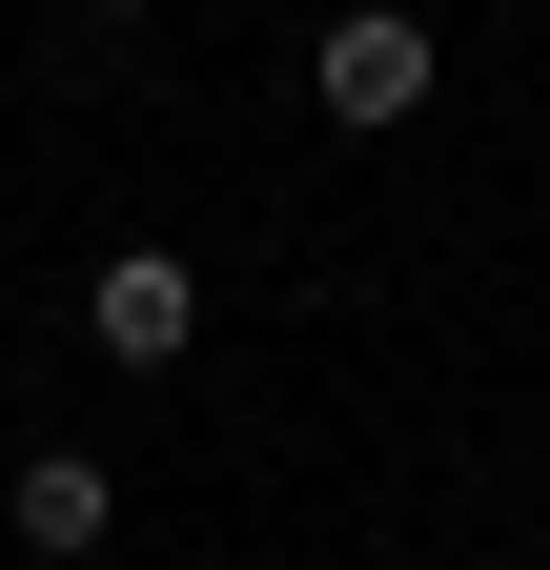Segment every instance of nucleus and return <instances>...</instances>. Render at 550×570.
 <instances>
[{"mask_svg":"<svg viewBox=\"0 0 550 570\" xmlns=\"http://www.w3.org/2000/svg\"><path fill=\"white\" fill-rule=\"evenodd\" d=\"M102 530H122L102 449H21V550H102Z\"/></svg>","mask_w":550,"mask_h":570,"instance_id":"7ed1b4c3","label":"nucleus"},{"mask_svg":"<svg viewBox=\"0 0 550 570\" xmlns=\"http://www.w3.org/2000/svg\"><path fill=\"white\" fill-rule=\"evenodd\" d=\"M102 21H144V0H102Z\"/></svg>","mask_w":550,"mask_h":570,"instance_id":"20e7f679","label":"nucleus"},{"mask_svg":"<svg viewBox=\"0 0 550 570\" xmlns=\"http://www.w3.org/2000/svg\"><path fill=\"white\" fill-rule=\"evenodd\" d=\"M82 346H102V367H184V346H204V265H184V245H102Z\"/></svg>","mask_w":550,"mask_h":570,"instance_id":"f03ea898","label":"nucleus"},{"mask_svg":"<svg viewBox=\"0 0 550 570\" xmlns=\"http://www.w3.org/2000/svg\"><path fill=\"white\" fill-rule=\"evenodd\" d=\"M429 82H449V61H429V21H407V0H347V21L306 41V102L347 122V142H387V122H429Z\"/></svg>","mask_w":550,"mask_h":570,"instance_id":"f257e3e1","label":"nucleus"}]
</instances>
